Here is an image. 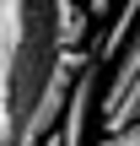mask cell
Wrapping results in <instances>:
<instances>
[{
	"instance_id": "1",
	"label": "cell",
	"mask_w": 140,
	"mask_h": 146,
	"mask_svg": "<svg viewBox=\"0 0 140 146\" xmlns=\"http://www.w3.org/2000/svg\"><path fill=\"white\" fill-rule=\"evenodd\" d=\"M92 119H97V60L70 81V98H65V114H59V146H86L92 141Z\"/></svg>"
},
{
	"instance_id": "2",
	"label": "cell",
	"mask_w": 140,
	"mask_h": 146,
	"mask_svg": "<svg viewBox=\"0 0 140 146\" xmlns=\"http://www.w3.org/2000/svg\"><path fill=\"white\" fill-rule=\"evenodd\" d=\"M49 22H54V43L59 49H81L92 11H86V0H49Z\"/></svg>"
},
{
	"instance_id": "3",
	"label": "cell",
	"mask_w": 140,
	"mask_h": 146,
	"mask_svg": "<svg viewBox=\"0 0 140 146\" xmlns=\"http://www.w3.org/2000/svg\"><path fill=\"white\" fill-rule=\"evenodd\" d=\"M135 119H140V70L124 81V87L103 92V125H108V130H119V125H135Z\"/></svg>"
},
{
	"instance_id": "4",
	"label": "cell",
	"mask_w": 140,
	"mask_h": 146,
	"mask_svg": "<svg viewBox=\"0 0 140 146\" xmlns=\"http://www.w3.org/2000/svg\"><path fill=\"white\" fill-rule=\"evenodd\" d=\"M86 146H140V119L135 125H119V130H108L103 141H86Z\"/></svg>"
},
{
	"instance_id": "5",
	"label": "cell",
	"mask_w": 140,
	"mask_h": 146,
	"mask_svg": "<svg viewBox=\"0 0 140 146\" xmlns=\"http://www.w3.org/2000/svg\"><path fill=\"white\" fill-rule=\"evenodd\" d=\"M38 146H59V135H49V141H38Z\"/></svg>"
},
{
	"instance_id": "6",
	"label": "cell",
	"mask_w": 140,
	"mask_h": 146,
	"mask_svg": "<svg viewBox=\"0 0 140 146\" xmlns=\"http://www.w3.org/2000/svg\"><path fill=\"white\" fill-rule=\"evenodd\" d=\"M0 146H5V141H0Z\"/></svg>"
}]
</instances>
